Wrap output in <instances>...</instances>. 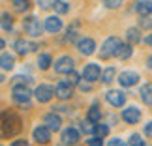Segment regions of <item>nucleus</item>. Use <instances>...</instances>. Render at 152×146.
<instances>
[{
	"mask_svg": "<svg viewBox=\"0 0 152 146\" xmlns=\"http://www.w3.org/2000/svg\"><path fill=\"white\" fill-rule=\"evenodd\" d=\"M126 38H128V41L132 43H139L141 41V34H139V28H130V30L126 32Z\"/></svg>",
	"mask_w": 152,
	"mask_h": 146,
	"instance_id": "nucleus-21",
	"label": "nucleus"
},
{
	"mask_svg": "<svg viewBox=\"0 0 152 146\" xmlns=\"http://www.w3.org/2000/svg\"><path fill=\"white\" fill-rule=\"evenodd\" d=\"M109 146H128L124 141H120V139H111L109 141Z\"/></svg>",
	"mask_w": 152,
	"mask_h": 146,
	"instance_id": "nucleus-37",
	"label": "nucleus"
},
{
	"mask_svg": "<svg viewBox=\"0 0 152 146\" xmlns=\"http://www.w3.org/2000/svg\"><path fill=\"white\" fill-rule=\"evenodd\" d=\"M11 97L17 105L21 107H26L30 109V97H32V92L26 84H13V92H11Z\"/></svg>",
	"mask_w": 152,
	"mask_h": 146,
	"instance_id": "nucleus-3",
	"label": "nucleus"
},
{
	"mask_svg": "<svg viewBox=\"0 0 152 146\" xmlns=\"http://www.w3.org/2000/svg\"><path fill=\"white\" fill-rule=\"evenodd\" d=\"M86 144L88 146H103V141H102V137H94V139H88Z\"/></svg>",
	"mask_w": 152,
	"mask_h": 146,
	"instance_id": "nucleus-34",
	"label": "nucleus"
},
{
	"mask_svg": "<svg viewBox=\"0 0 152 146\" xmlns=\"http://www.w3.org/2000/svg\"><path fill=\"white\" fill-rule=\"evenodd\" d=\"M32 139L36 142H42V144L49 142L51 141V129L47 126H39V127H36V129L32 131Z\"/></svg>",
	"mask_w": 152,
	"mask_h": 146,
	"instance_id": "nucleus-11",
	"label": "nucleus"
},
{
	"mask_svg": "<svg viewBox=\"0 0 152 146\" xmlns=\"http://www.w3.org/2000/svg\"><path fill=\"white\" fill-rule=\"evenodd\" d=\"M11 2H13V4H15V2H21V0H11Z\"/></svg>",
	"mask_w": 152,
	"mask_h": 146,
	"instance_id": "nucleus-42",
	"label": "nucleus"
},
{
	"mask_svg": "<svg viewBox=\"0 0 152 146\" xmlns=\"http://www.w3.org/2000/svg\"><path fill=\"white\" fill-rule=\"evenodd\" d=\"M55 71L60 75H68L73 71V58L72 56H62L55 62Z\"/></svg>",
	"mask_w": 152,
	"mask_h": 146,
	"instance_id": "nucleus-5",
	"label": "nucleus"
},
{
	"mask_svg": "<svg viewBox=\"0 0 152 146\" xmlns=\"http://www.w3.org/2000/svg\"><path fill=\"white\" fill-rule=\"evenodd\" d=\"M43 124L47 126L51 131H58V129H60V127H62V118H60V116H58V114L51 113V114H47V116H45V118H43Z\"/></svg>",
	"mask_w": 152,
	"mask_h": 146,
	"instance_id": "nucleus-15",
	"label": "nucleus"
},
{
	"mask_svg": "<svg viewBox=\"0 0 152 146\" xmlns=\"http://www.w3.org/2000/svg\"><path fill=\"white\" fill-rule=\"evenodd\" d=\"M94 133H96V137L105 139V137L109 135V127L105 126V124H98V126H96V129H94Z\"/></svg>",
	"mask_w": 152,
	"mask_h": 146,
	"instance_id": "nucleus-28",
	"label": "nucleus"
},
{
	"mask_svg": "<svg viewBox=\"0 0 152 146\" xmlns=\"http://www.w3.org/2000/svg\"><path fill=\"white\" fill-rule=\"evenodd\" d=\"M38 6L42 9H49V8H53V0H38Z\"/></svg>",
	"mask_w": 152,
	"mask_h": 146,
	"instance_id": "nucleus-35",
	"label": "nucleus"
},
{
	"mask_svg": "<svg viewBox=\"0 0 152 146\" xmlns=\"http://www.w3.org/2000/svg\"><path fill=\"white\" fill-rule=\"evenodd\" d=\"M118 83L120 86H135L139 83V75L135 71H124L118 75Z\"/></svg>",
	"mask_w": 152,
	"mask_h": 146,
	"instance_id": "nucleus-13",
	"label": "nucleus"
},
{
	"mask_svg": "<svg viewBox=\"0 0 152 146\" xmlns=\"http://www.w3.org/2000/svg\"><path fill=\"white\" fill-rule=\"evenodd\" d=\"M145 146H148V144H145Z\"/></svg>",
	"mask_w": 152,
	"mask_h": 146,
	"instance_id": "nucleus-43",
	"label": "nucleus"
},
{
	"mask_svg": "<svg viewBox=\"0 0 152 146\" xmlns=\"http://www.w3.org/2000/svg\"><path fill=\"white\" fill-rule=\"evenodd\" d=\"M23 28H25V32L28 34V36L38 38L45 26H42L39 19H36V17H32V15H30V17H25V19H23Z\"/></svg>",
	"mask_w": 152,
	"mask_h": 146,
	"instance_id": "nucleus-4",
	"label": "nucleus"
},
{
	"mask_svg": "<svg viewBox=\"0 0 152 146\" xmlns=\"http://www.w3.org/2000/svg\"><path fill=\"white\" fill-rule=\"evenodd\" d=\"M92 124H94V122L86 118L85 122H81V129H83L85 133H94V129H96V126H92Z\"/></svg>",
	"mask_w": 152,
	"mask_h": 146,
	"instance_id": "nucleus-30",
	"label": "nucleus"
},
{
	"mask_svg": "<svg viewBox=\"0 0 152 146\" xmlns=\"http://www.w3.org/2000/svg\"><path fill=\"white\" fill-rule=\"evenodd\" d=\"M141 99L145 105H152V84H143L141 88Z\"/></svg>",
	"mask_w": 152,
	"mask_h": 146,
	"instance_id": "nucleus-19",
	"label": "nucleus"
},
{
	"mask_svg": "<svg viewBox=\"0 0 152 146\" xmlns=\"http://www.w3.org/2000/svg\"><path fill=\"white\" fill-rule=\"evenodd\" d=\"M28 8V0H21V2H15V9L17 11H23Z\"/></svg>",
	"mask_w": 152,
	"mask_h": 146,
	"instance_id": "nucleus-36",
	"label": "nucleus"
},
{
	"mask_svg": "<svg viewBox=\"0 0 152 146\" xmlns=\"http://www.w3.org/2000/svg\"><path fill=\"white\" fill-rule=\"evenodd\" d=\"M122 120L126 122V124H137L139 120H141V113H139L137 107H128L122 110Z\"/></svg>",
	"mask_w": 152,
	"mask_h": 146,
	"instance_id": "nucleus-12",
	"label": "nucleus"
},
{
	"mask_svg": "<svg viewBox=\"0 0 152 146\" xmlns=\"http://www.w3.org/2000/svg\"><path fill=\"white\" fill-rule=\"evenodd\" d=\"M55 96H56L58 99H62V101L69 99V97L73 96V84L66 83V81L58 83V84H56V88H55Z\"/></svg>",
	"mask_w": 152,
	"mask_h": 146,
	"instance_id": "nucleus-8",
	"label": "nucleus"
},
{
	"mask_svg": "<svg viewBox=\"0 0 152 146\" xmlns=\"http://www.w3.org/2000/svg\"><path fill=\"white\" fill-rule=\"evenodd\" d=\"M145 43H147V45H150V47H152V34H148V36L145 38Z\"/></svg>",
	"mask_w": 152,
	"mask_h": 146,
	"instance_id": "nucleus-40",
	"label": "nucleus"
},
{
	"mask_svg": "<svg viewBox=\"0 0 152 146\" xmlns=\"http://www.w3.org/2000/svg\"><path fill=\"white\" fill-rule=\"evenodd\" d=\"M77 34H79V23H73V25L68 28V36H66V39L72 43V41H75V39H77Z\"/></svg>",
	"mask_w": 152,
	"mask_h": 146,
	"instance_id": "nucleus-24",
	"label": "nucleus"
},
{
	"mask_svg": "<svg viewBox=\"0 0 152 146\" xmlns=\"http://www.w3.org/2000/svg\"><path fill=\"white\" fill-rule=\"evenodd\" d=\"M86 118L92 120V122H100V118H102L100 107H98V105H92V107L88 109V113H86Z\"/></svg>",
	"mask_w": 152,
	"mask_h": 146,
	"instance_id": "nucleus-20",
	"label": "nucleus"
},
{
	"mask_svg": "<svg viewBox=\"0 0 152 146\" xmlns=\"http://www.w3.org/2000/svg\"><path fill=\"white\" fill-rule=\"evenodd\" d=\"M128 146H145V141L141 139V135L133 133V135L130 137V141H128Z\"/></svg>",
	"mask_w": 152,
	"mask_h": 146,
	"instance_id": "nucleus-29",
	"label": "nucleus"
},
{
	"mask_svg": "<svg viewBox=\"0 0 152 146\" xmlns=\"http://www.w3.org/2000/svg\"><path fill=\"white\" fill-rule=\"evenodd\" d=\"M11 146H28V144H26V141H23V139H21V141H13Z\"/></svg>",
	"mask_w": 152,
	"mask_h": 146,
	"instance_id": "nucleus-39",
	"label": "nucleus"
},
{
	"mask_svg": "<svg viewBox=\"0 0 152 146\" xmlns=\"http://www.w3.org/2000/svg\"><path fill=\"white\" fill-rule=\"evenodd\" d=\"M105 97H107V103L113 105V107H124V103H126V96L120 90H109L105 94Z\"/></svg>",
	"mask_w": 152,
	"mask_h": 146,
	"instance_id": "nucleus-9",
	"label": "nucleus"
},
{
	"mask_svg": "<svg viewBox=\"0 0 152 146\" xmlns=\"http://www.w3.org/2000/svg\"><path fill=\"white\" fill-rule=\"evenodd\" d=\"M13 49L19 52V54H26V52H30V51H36L38 45H34L30 41H25V39H17L13 43Z\"/></svg>",
	"mask_w": 152,
	"mask_h": 146,
	"instance_id": "nucleus-16",
	"label": "nucleus"
},
{
	"mask_svg": "<svg viewBox=\"0 0 152 146\" xmlns=\"http://www.w3.org/2000/svg\"><path fill=\"white\" fill-rule=\"evenodd\" d=\"M11 25H13L11 15H10V13H2V30H4V32H10V30H11Z\"/></svg>",
	"mask_w": 152,
	"mask_h": 146,
	"instance_id": "nucleus-27",
	"label": "nucleus"
},
{
	"mask_svg": "<svg viewBox=\"0 0 152 146\" xmlns=\"http://www.w3.org/2000/svg\"><path fill=\"white\" fill-rule=\"evenodd\" d=\"M130 56H132V45H124V49H122V52H120L118 58L124 60V58H130Z\"/></svg>",
	"mask_w": 152,
	"mask_h": 146,
	"instance_id": "nucleus-33",
	"label": "nucleus"
},
{
	"mask_svg": "<svg viewBox=\"0 0 152 146\" xmlns=\"http://www.w3.org/2000/svg\"><path fill=\"white\" fill-rule=\"evenodd\" d=\"M148 68H152V58H148Z\"/></svg>",
	"mask_w": 152,
	"mask_h": 146,
	"instance_id": "nucleus-41",
	"label": "nucleus"
},
{
	"mask_svg": "<svg viewBox=\"0 0 152 146\" xmlns=\"http://www.w3.org/2000/svg\"><path fill=\"white\" fill-rule=\"evenodd\" d=\"M113 79H115V68H107L102 73V81L105 84H109V83H113Z\"/></svg>",
	"mask_w": 152,
	"mask_h": 146,
	"instance_id": "nucleus-26",
	"label": "nucleus"
},
{
	"mask_svg": "<svg viewBox=\"0 0 152 146\" xmlns=\"http://www.w3.org/2000/svg\"><path fill=\"white\" fill-rule=\"evenodd\" d=\"M102 69L98 64H86L85 69H83V79L85 81H88V83H94V81H98L102 77Z\"/></svg>",
	"mask_w": 152,
	"mask_h": 146,
	"instance_id": "nucleus-7",
	"label": "nucleus"
},
{
	"mask_svg": "<svg viewBox=\"0 0 152 146\" xmlns=\"http://www.w3.org/2000/svg\"><path fill=\"white\" fill-rule=\"evenodd\" d=\"M34 96H36V99L39 103H47L51 101V97L55 96V88H53L51 84H39L36 92H34Z\"/></svg>",
	"mask_w": 152,
	"mask_h": 146,
	"instance_id": "nucleus-6",
	"label": "nucleus"
},
{
	"mask_svg": "<svg viewBox=\"0 0 152 146\" xmlns=\"http://www.w3.org/2000/svg\"><path fill=\"white\" fill-rule=\"evenodd\" d=\"M21 131V120L11 113L2 114V135L4 137H13Z\"/></svg>",
	"mask_w": 152,
	"mask_h": 146,
	"instance_id": "nucleus-2",
	"label": "nucleus"
},
{
	"mask_svg": "<svg viewBox=\"0 0 152 146\" xmlns=\"http://www.w3.org/2000/svg\"><path fill=\"white\" fill-rule=\"evenodd\" d=\"M53 8H55V11H56V13H60V15L69 11V6L64 2V0H55V2H53Z\"/></svg>",
	"mask_w": 152,
	"mask_h": 146,
	"instance_id": "nucleus-23",
	"label": "nucleus"
},
{
	"mask_svg": "<svg viewBox=\"0 0 152 146\" xmlns=\"http://www.w3.org/2000/svg\"><path fill=\"white\" fill-rule=\"evenodd\" d=\"M77 141H79V131L75 129V127H66V129L62 131V144L73 146Z\"/></svg>",
	"mask_w": 152,
	"mask_h": 146,
	"instance_id": "nucleus-14",
	"label": "nucleus"
},
{
	"mask_svg": "<svg viewBox=\"0 0 152 146\" xmlns=\"http://www.w3.org/2000/svg\"><path fill=\"white\" fill-rule=\"evenodd\" d=\"M135 11L141 17L152 15V0H139V2L135 4Z\"/></svg>",
	"mask_w": 152,
	"mask_h": 146,
	"instance_id": "nucleus-17",
	"label": "nucleus"
},
{
	"mask_svg": "<svg viewBox=\"0 0 152 146\" xmlns=\"http://www.w3.org/2000/svg\"><path fill=\"white\" fill-rule=\"evenodd\" d=\"M51 54H45V52H43V54H39L38 56V68L39 69H49L51 68Z\"/></svg>",
	"mask_w": 152,
	"mask_h": 146,
	"instance_id": "nucleus-22",
	"label": "nucleus"
},
{
	"mask_svg": "<svg viewBox=\"0 0 152 146\" xmlns=\"http://www.w3.org/2000/svg\"><path fill=\"white\" fill-rule=\"evenodd\" d=\"M77 49H79L81 54L90 56L92 52L96 51V41L92 38H83V39H79V41H77Z\"/></svg>",
	"mask_w": 152,
	"mask_h": 146,
	"instance_id": "nucleus-10",
	"label": "nucleus"
},
{
	"mask_svg": "<svg viewBox=\"0 0 152 146\" xmlns=\"http://www.w3.org/2000/svg\"><path fill=\"white\" fill-rule=\"evenodd\" d=\"M0 64H2V69H11V68H13V56H10L8 52H2V56H0Z\"/></svg>",
	"mask_w": 152,
	"mask_h": 146,
	"instance_id": "nucleus-25",
	"label": "nucleus"
},
{
	"mask_svg": "<svg viewBox=\"0 0 152 146\" xmlns=\"http://www.w3.org/2000/svg\"><path fill=\"white\" fill-rule=\"evenodd\" d=\"M43 26H45V30H47V32L56 34V32L62 28V21L58 19V17L53 15V17H47V19H45V25H43Z\"/></svg>",
	"mask_w": 152,
	"mask_h": 146,
	"instance_id": "nucleus-18",
	"label": "nucleus"
},
{
	"mask_svg": "<svg viewBox=\"0 0 152 146\" xmlns=\"http://www.w3.org/2000/svg\"><path fill=\"white\" fill-rule=\"evenodd\" d=\"M66 83H69V84H79V75L77 73H68V79H66Z\"/></svg>",
	"mask_w": 152,
	"mask_h": 146,
	"instance_id": "nucleus-32",
	"label": "nucleus"
},
{
	"mask_svg": "<svg viewBox=\"0 0 152 146\" xmlns=\"http://www.w3.org/2000/svg\"><path fill=\"white\" fill-rule=\"evenodd\" d=\"M122 49H124V43H122L120 38L116 36H111L103 41L102 49H100V56L103 58V60H107V58H113V56H120Z\"/></svg>",
	"mask_w": 152,
	"mask_h": 146,
	"instance_id": "nucleus-1",
	"label": "nucleus"
},
{
	"mask_svg": "<svg viewBox=\"0 0 152 146\" xmlns=\"http://www.w3.org/2000/svg\"><path fill=\"white\" fill-rule=\"evenodd\" d=\"M126 0H103V4L107 6L109 9H115V8H120L122 4H124Z\"/></svg>",
	"mask_w": 152,
	"mask_h": 146,
	"instance_id": "nucleus-31",
	"label": "nucleus"
},
{
	"mask_svg": "<svg viewBox=\"0 0 152 146\" xmlns=\"http://www.w3.org/2000/svg\"><path fill=\"white\" fill-rule=\"evenodd\" d=\"M145 135H147V137H150V139H152V122H150V124H148L147 127H145Z\"/></svg>",
	"mask_w": 152,
	"mask_h": 146,
	"instance_id": "nucleus-38",
	"label": "nucleus"
}]
</instances>
